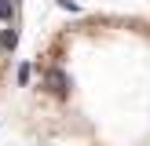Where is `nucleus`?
<instances>
[{"label": "nucleus", "mask_w": 150, "mask_h": 146, "mask_svg": "<svg viewBox=\"0 0 150 146\" xmlns=\"http://www.w3.org/2000/svg\"><path fill=\"white\" fill-rule=\"evenodd\" d=\"M48 88H51L55 95H70V80H66V73H62V69H51V73H48Z\"/></svg>", "instance_id": "nucleus-1"}, {"label": "nucleus", "mask_w": 150, "mask_h": 146, "mask_svg": "<svg viewBox=\"0 0 150 146\" xmlns=\"http://www.w3.org/2000/svg\"><path fill=\"white\" fill-rule=\"evenodd\" d=\"M15 44H18V33H15V29H4V33H0V48L15 51Z\"/></svg>", "instance_id": "nucleus-2"}, {"label": "nucleus", "mask_w": 150, "mask_h": 146, "mask_svg": "<svg viewBox=\"0 0 150 146\" xmlns=\"http://www.w3.org/2000/svg\"><path fill=\"white\" fill-rule=\"evenodd\" d=\"M11 15H15V4H11V0H0V18H11Z\"/></svg>", "instance_id": "nucleus-3"}, {"label": "nucleus", "mask_w": 150, "mask_h": 146, "mask_svg": "<svg viewBox=\"0 0 150 146\" xmlns=\"http://www.w3.org/2000/svg\"><path fill=\"white\" fill-rule=\"evenodd\" d=\"M29 73H33L29 66H18V84H29Z\"/></svg>", "instance_id": "nucleus-4"}]
</instances>
